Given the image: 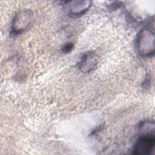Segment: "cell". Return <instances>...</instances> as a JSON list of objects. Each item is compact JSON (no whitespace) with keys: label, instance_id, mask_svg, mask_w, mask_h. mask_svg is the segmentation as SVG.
Segmentation results:
<instances>
[{"label":"cell","instance_id":"6da1fadb","mask_svg":"<svg viewBox=\"0 0 155 155\" xmlns=\"http://www.w3.org/2000/svg\"><path fill=\"white\" fill-rule=\"evenodd\" d=\"M136 46L139 53L144 56L153 54L154 51V34L150 28L142 29L137 37Z\"/></svg>","mask_w":155,"mask_h":155},{"label":"cell","instance_id":"7a4b0ae2","mask_svg":"<svg viewBox=\"0 0 155 155\" xmlns=\"http://www.w3.org/2000/svg\"><path fill=\"white\" fill-rule=\"evenodd\" d=\"M155 139L153 134H145L136 142L133 153L136 155H148L154 150Z\"/></svg>","mask_w":155,"mask_h":155},{"label":"cell","instance_id":"3957f363","mask_svg":"<svg viewBox=\"0 0 155 155\" xmlns=\"http://www.w3.org/2000/svg\"><path fill=\"white\" fill-rule=\"evenodd\" d=\"M32 20V13L30 10H24L18 12L14 18L12 30L14 33L19 34L25 31Z\"/></svg>","mask_w":155,"mask_h":155},{"label":"cell","instance_id":"277c9868","mask_svg":"<svg viewBox=\"0 0 155 155\" xmlns=\"http://www.w3.org/2000/svg\"><path fill=\"white\" fill-rule=\"evenodd\" d=\"M97 57L93 51H88L84 53L78 63L79 69L83 73L91 71L97 65Z\"/></svg>","mask_w":155,"mask_h":155},{"label":"cell","instance_id":"5b68a950","mask_svg":"<svg viewBox=\"0 0 155 155\" xmlns=\"http://www.w3.org/2000/svg\"><path fill=\"white\" fill-rule=\"evenodd\" d=\"M70 11L74 15L83 14L90 7V1H71L70 2Z\"/></svg>","mask_w":155,"mask_h":155},{"label":"cell","instance_id":"8992f818","mask_svg":"<svg viewBox=\"0 0 155 155\" xmlns=\"http://www.w3.org/2000/svg\"><path fill=\"white\" fill-rule=\"evenodd\" d=\"M73 48V43L71 42H68V43H67L66 44H65L63 47H62V51L65 53H69L70 51H71L72 50Z\"/></svg>","mask_w":155,"mask_h":155}]
</instances>
